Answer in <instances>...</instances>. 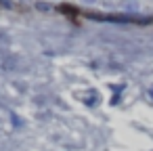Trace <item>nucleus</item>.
Wrapping results in <instances>:
<instances>
[{
	"mask_svg": "<svg viewBox=\"0 0 153 151\" xmlns=\"http://www.w3.org/2000/svg\"><path fill=\"white\" fill-rule=\"evenodd\" d=\"M99 101H101V97H99V92H97V90H90V92L84 97V103H86V105H90V107L99 105Z\"/></svg>",
	"mask_w": 153,
	"mask_h": 151,
	"instance_id": "f257e3e1",
	"label": "nucleus"
},
{
	"mask_svg": "<svg viewBox=\"0 0 153 151\" xmlns=\"http://www.w3.org/2000/svg\"><path fill=\"white\" fill-rule=\"evenodd\" d=\"M149 99H151V101H153V86H151V88H149Z\"/></svg>",
	"mask_w": 153,
	"mask_h": 151,
	"instance_id": "f03ea898",
	"label": "nucleus"
},
{
	"mask_svg": "<svg viewBox=\"0 0 153 151\" xmlns=\"http://www.w3.org/2000/svg\"><path fill=\"white\" fill-rule=\"evenodd\" d=\"M84 2H94V0H84Z\"/></svg>",
	"mask_w": 153,
	"mask_h": 151,
	"instance_id": "7ed1b4c3",
	"label": "nucleus"
}]
</instances>
